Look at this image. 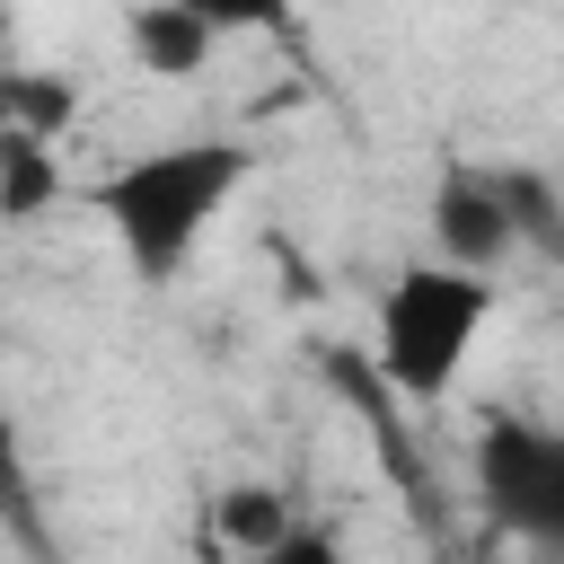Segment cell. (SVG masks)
I'll return each mask as SVG.
<instances>
[{
    "label": "cell",
    "instance_id": "obj_8",
    "mask_svg": "<svg viewBox=\"0 0 564 564\" xmlns=\"http://www.w3.org/2000/svg\"><path fill=\"white\" fill-rule=\"evenodd\" d=\"M0 494H18V414H9V388H0Z\"/></svg>",
    "mask_w": 564,
    "mask_h": 564
},
{
    "label": "cell",
    "instance_id": "obj_1",
    "mask_svg": "<svg viewBox=\"0 0 564 564\" xmlns=\"http://www.w3.org/2000/svg\"><path fill=\"white\" fill-rule=\"evenodd\" d=\"M256 176V150L238 132H185L159 150H132L115 176H97V220L115 229L123 264L141 282H176L194 264V247L212 238V220L238 203V185Z\"/></svg>",
    "mask_w": 564,
    "mask_h": 564
},
{
    "label": "cell",
    "instance_id": "obj_7",
    "mask_svg": "<svg viewBox=\"0 0 564 564\" xmlns=\"http://www.w3.org/2000/svg\"><path fill=\"white\" fill-rule=\"evenodd\" d=\"M176 9H194L212 35H256V26H282L291 0H176Z\"/></svg>",
    "mask_w": 564,
    "mask_h": 564
},
{
    "label": "cell",
    "instance_id": "obj_4",
    "mask_svg": "<svg viewBox=\"0 0 564 564\" xmlns=\"http://www.w3.org/2000/svg\"><path fill=\"white\" fill-rule=\"evenodd\" d=\"M529 203H538V194H529L520 176L449 159L441 185H432V247H441V264L494 282V273L520 256V238H529Z\"/></svg>",
    "mask_w": 564,
    "mask_h": 564
},
{
    "label": "cell",
    "instance_id": "obj_2",
    "mask_svg": "<svg viewBox=\"0 0 564 564\" xmlns=\"http://www.w3.org/2000/svg\"><path fill=\"white\" fill-rule=\"evenodd\" d=\"M494 317V282L485 273H458V264H405L388 291H379V326H370V352H379V379L414 405H441L458 388V370L476 361V335Z\"/></svg>",
    "mask_w": 564,
    "mask_h": 564
},
{
    "label": "cell",
    "instance_id": "obj_3",
    "mask_svg": "<svg viewBox=\"0 0 564 564\" xmlns=\"http://www.w3.org/2000/svg\"><path fill=\"white\" fill-rule=\"evenodd\" d=\"M476 467V502L485 520H502L529 546L564 555V423H529V414H494L467 449Z\"/></svg>",
    "mask_w": 564,
    "mask_h": 564
},
{
    "label": "cell",
    "instance_id": "obj_5",
    "mask_svg": "<svg viewBox=\"0 0 564 564\" xmlns=\"http://www.w3.org/2000/svg\"><path fill=\"white\" fill-rule=\"evenodd\" d=\"M123 44H132V62L159 70V79H194V70L220 53V35H212L194 9H176V0H141V9L123 18Z\"/></svg>",
    "mask_w": 564,
    "mask_h": 564
},
{
    "label": "cell",
    "instance_id": "obj_9",
    "mask_svg": "<svg viewBox=\"0 0 564 564\" xmlns=\"http://www.w3.org/2000/svg\"><path fill=\"white\" fill-rule=\"evenodd\" d=\"M0 141H9V97H0Z\"/></svg>",
    "mask_w": 564,
    "mask_h": 564
},
{
    "label": "cell",
    "instance_id": "obj_6",
    "mask_svg": "<svg viewBox=\"0 0 564 564\" xmlns=\"http://www.w3.org/2000/svg\"><path fill=\"white\" fill-rule=\"evenodd\" d=\"M220 564H352V555L335 546V529H308V520H291V529H273L264 546H238V555H220Z\"/></svg>",
    "mask_w": 564,
    "mask_h": 564
}]
</instances>
